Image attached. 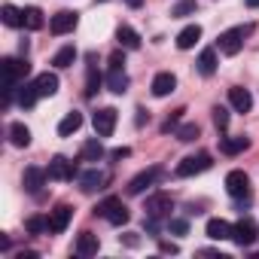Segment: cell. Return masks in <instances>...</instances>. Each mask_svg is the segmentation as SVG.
Returning <instances> with one entry per match:
<instances>
[{
  "instance_id": "2",
  "label": "cell",
  "mask_w": 259,
  "mask_h": 259,
  "mask_svg": "<svg viewBox=\"0 0 259 259\" xmlns=\"http://www.w3.org/2000/svg\"><path fill=\"white\" fill-rule=\"evenodd\" d=\"M95 213H98V217H104L110 226H125V223H128V217H132V213H128V207H125V201H122V198H116V195L104 198V201L95 207Z\"/></svg>"
},
{
  "instance_id": "7",
  "label": "cell",
  "mask_w": 259,
  "mask_h": 259,
  "mask_svg": "<svg viewBox=\"0 0 259 259\" xmlns=\"http://www.w3.org/2000/svg\"><path fill=\"white\" fill-rule=\"evenodd\" d=\"M116 119H119V113H116L113 107H101V110L92 116L95 135H98V138H110V135L116 132Z\"/></svg>"
},
{
  "instance_id": "5",
  "label": "cell",
  "mask_w": 259,
  "mask_h": 259,
  "mask_svg": "<svg viewBox=\"0 0 259 259\" xmlns=\"http://www.w3.org/2000/svg\"><path fill=\"white\" fill-rule=\"evenodd\" d=\"M213 165V159H210V153H195V156H186L180 165H177V177H195V174H201V171H207Z\"/></svg>"
},
{
  "instance_id": "20",
  "label": "cell",
  "mask_w": 259,
  "mask_h": 259,
  "mask_svg": "<svg viewBox=\"0 0 259 259\" xmlns=\"http://www.w3.org/2000/svg\"><path fill=\"white\" fill-rule=\"evenodd\" d=\"M79 128H82V113L73 110V113H67V116L58 122V135H61V138H70V135L79 132Z\"/></svg>"
},
{
  "instance_id": "30",
  "label": "cell",
  "mask_w": 259,
  "mask_h": 259,
  "mask_svg": "<svg viewBox=\"0 0 259 259\" xmlns=\"http://www.w3.org/2000/svg\"><path fill=\"white\" fill-rule=\"evenodd\" d=\"M198 135H201V128H198L195 122H186V125L177 128V141H183V144H192Z\"/></svg>"
},
{
  "instance_id": "21",
  "label": "cell",
  "mask_w": 259,
  "mask_h": 259,
  "mask_svg": "<svg viewBox=\"0 0 259 259\" xmlns=\"http://www.w3.org/2000/svg\"><path fill=\"white\" fill-rule=\"evenodd\" d=\"M198 40H201V28H198V25H186V28L177 34V49L186 52V49H192Z\"/></svg>"
},
{
  "instance_id": "4",
  "label": "cell",
  "mask_w": 259,
  "mask_h": 259,
  "mask_svg": "<svg viewBox=\"0 0 259 259\" xmlns=\"http://www.w3.org/2000/svg\"><path fill=\"white\" fill-rule=\"evenodd\" d=\"M171 210H174V198L168 192H153L147 198V217L165 223V220H171Z\"/></svg>"
},
{
  "instance_id": "42",
  "label": "cell",
  "mask_w": 259,
  "mask_h": 259,
  "mask_svg": "<svg viewBox=\"0 0 259 259\" xmlns=\"http://www.w3.org/2000/svg\"><path fill=\"white\" fill-rule=\"evenodd\" d=\"M125 4H128V7H141V4H144V0H125Z\"/></svg>"
},
{
  "instance_id": "24",
  "label": "cell",
  "mask_w": 259,
  "mask_h": 259,
  "mask_svg": "<svg viewBox=\"0 0 259 259\" xmlns=\"http://www.w3.org/2000/svg\"><path fill=\"white\" fill-rule=\"evenodd\" d=\"M98 247H101V241H98V235H92V232H82V235L76 238V253H79V256H95Z\"/></svg>"
},
{
  "instance_id": "35",
  "label": "cell",
  "mask_w": 259,
  "mask_h": 259,
  "mask_svg": "<svg viewBox=\"0 0 259 259\" xmlns=\"http://www.w3.org/2000/svg\"><path fill=\"white\" fill-rule=\"evenodd\" d=\"M192 13H195V0H183V4H177V7L171 10L174 19H183V16H192Z\"/></svg>"
},
{
  "instance_id": "38",
  "label": "cell",
  "mask_w": 259,
  "mask_h": 259,
  "mask_svg": "<svg viewBox=\"0 0 259 259\" xmlns=\"http://www.w3.org/2000/svg\"><path fill=\"white\" fill-rule=\"evenodd\" d=\"M128 153H132V150H128V147H119V150H113V159H125Z\"/></svg>"
},
{
  "instance_id": "34",
  "label": "cell",
  "mask_w": 259,
  "mask_h": 259,
  "mask_svg": "<svg viewBox=\"0 0 259 259\" xmlns=\"http://www.w3.org/2000/svg\"><path fill=\"white\" fill-rule=\"evenodd\" d=\"M98 82H101V73H98L95 64H89V82H85V95H89V98L98 92Z\"/></svg>"
},
{
  "instance_id": "33",
  "label": "cell",
  "mask_w": 259,
  "mask_h": 259,
  "mask_svg": "<svg viewBox=\"0 0 259 259\" xmlns=\"http://www.w3.org/2000/svg\"><path fill=\"white\" fill-rule=\"evenodd\" d=\"M210 113H213V125H217V128H220V132H226V128H229V110H226V107H220V104H217V107H213V110H210Z\"/></svg>"
},
{
  "instance_id": "43",
  "label": "cell",
  "mask_w": 259,
  "mask_h": 259,
  "mask_svg": "<svg viewBox=\"0 0 259 259\" xmlns=\"http://www.w3.org/2000/svg\"><path fill=\"white\" fill-rule=\"evenodd\" d=\"M244 4H247V7H253V10H256V7H259V0H244Z\"/></svg>"
},
{
  "instance_id": "16",
  "label": "cell",
  "mask_w": 259,
  "mask_h": 259,
  "mask_svg": "<svg viewBox=\"0 0 259 259\" xmlns=\"http://www.w3.org/2000/svg\"><path fill=\"white\" fill-rule=\"evenodd\" d=\"M229 104H232L238 113H250V107H253V95H250L247 89L235 85V89H229Z\"/></svg>"
},
{
  "instance_id": "39",
  "label": "cell",
  "mask_w": 259,
  "mask_h": 259,
  "mask_svg": "<svg viewBox=\"0 0 259 259\" xmlns=\"http://www.w3.org/2000/svg\"><path fill=\"white\" fill-rule=\"evenodd\" d=\"M159 247H162V253H177V244H168V241H162Z\"/></svg>"
},
{
  "instance_id": "12",
  "label": "cell",
  "mask_w": 259,
  "mask_h": 259,
  "mask_svg": "<svg viewBox=\"0 0 259 259\" xmlns=\"http://www.w3.org/2000/svg\"><path fill=\"white\" fill-rule=\"evenodd\" d=\"M150 89H153L156 98H168V95L177 89V76H174L171 70H162V73L153 76V85H150Z\"/></svg>"
},
{
  "instance_id": "14",
  "label": "cell",
  "mask_w": 259,
  "mask_h": 259,
  "mask_svg": "<svg viewBox=\"0 0 259 259\" xmlns=\"http://www.w3.org/2000/svg\"><path fill=\"white\" fill-rule=\"evenodd\" d=\"M104 183H107V174L104 171H98V168H92V171H85V174H79V189L82 192H98V189H104Z\"/></svg>"
},
{
  "instance_id": "31",
  "label": "cell",
  "mask_w": 259,
  "mask_h": 259,
  "mask_svg": "<svg viewBox=\"0 0 259 259\" xmlns=\"http://www.w3.org/2000/svg\"><path fill=\"white\" fill-rule=\"evenodd\" d=\"M25 28H28V31H40V28H43V13H40L37 7H28V10H25Z\"/></svg>"
},
{
  "instance_id": "29",
  "label": "cell",
  "mask_w": 259,
  "mask_h": 259,
  "mask_svg": "<svg viewBox=\"0 0 259 259\" xmlns=\"http://www.w3.org/2000/svg\"><path fill=\"white\" fill-rule=\"evenodd\" d=\"M73 61H76V49H73V46H64V49H58V52H55V58H52V64H55L58 70L70 67Z\"/></svg>"
},
{
  "instance_id": "37",
  "label": "cell",
  "mask_w": 259,
  "mask_h": 259,
  "mask_svg": "<svg viewBox=\"0 0 259 259\" xmlns=\"http://www.w3.org/2000/svg\"><path fill=\"white\" fill-rule=\"evenodd\" d=\"M180 113H183V110H177V113H174V116H171V119L162 125V132H171V128H177V122H180Z\"/></svg>"
},
{
  "instance_id": "3",
  "label": "cell",
  "mask_w": 259,
  "mask_h": 259,
  "mask_svg": "<svg viewBox=\"0 0 259 259\" xmlns=\"http://www.w3.org/2000/svg\"><path fill=\"white\" fill-rule=\"evenodd\" d=\"M162 174H165V171H162L159 165H153V168H147V171H141L138 177H132V180H128L125 192H128V195H144L150 186H156V183L162 180Z\"/></svg>"
},
{
  "instance_id": "9",
  "label": "cell",
  "mask_w": 259,
  "mask_h": 259,
  "mask_svg": "<svg viewBox=\"0 0 259 259\" xmlns=\"http://www.w3.org/2000/svg\"><path fill=\"white\" fill-rule=\"evenodd\" d=\"M76 22H79V16L73 13V10H61V13H55L52 16V22H49V31L52 34H70L73 28H76Z\"/></svg>"
},
{
  "instance_id": "26",
  "label": "cell",
  "mask_w": 259,
  "mask_h": 259,
  "mask_svg": "<svg viewBox=\"0 0 259 259\" xmlns=\"http://www.w3.org/2000/svg\"><path fill=\"white\" fill-rule=\"evenodd\" d=\"M0 16H4V25H10V28H22L25 25V10H19L13 4H7L4 10H0Z\"/></svg>"
},
{
  "instance_id": "1",
  "label": "cell",
  "mask_w": 259,
  "mask_h": 259,
  "mask_svg": "<svg viewBox=\"0 0 259 259\" xmlns=\"http://www.w3.org/2000/svg\"><path fill=\"white\" fill-rule=\"evenodd\" d=\"M250 34H253V25L229 28V31H223V34L217 37V49H220L223 55H238L241 46H244V37H250Z\"/></svg>"
},
{
  "instance_id": "22",
  "label": "cell",
  "mask_w": 259,
  "mask_h": 259,
  "mask_svg": "<svg viewBox=\"0 0 259 259\" xmlns=\"http://www.w3.org/2000/svg\"><path fill=\"white\" fill-rule=\"evenodd\" d=\"M250 147V138L247 135H238V138H223L220 141V150L226 153V156H238V153H244Z\"/></svg>"
},
{
  "instance_id": "23",
  "label": "cell",
  "mask_w": 259,
  "mask_h": 259,
  "mask_svg": "<svg viewBox=\"0 0 259 259\" xmlns=\"http://www.w3.org/2000/svg\"><path fill=\"white\" fill-rule=\"evenodd\" d=\"M10 144L13 147H28L31 144V128L25 122H13L10 125Z\"/></svg>"
},
{
  "instance_id": "41",
  "label": "cell",
  "mask_w": 259,
  "mask_h": 259,
  "mask_svg": "<svg viewBox=\"0 0 259 259\" xmlns=\"http://www.w3.org/2000/svg\"><path fill=\"white\" fill-rule=\"evenodd\" d=\"M19 259H37V253H34V250H22Z\"/></svg>"
},
{
  "instance_id": "10",
  "label": "cell",
  "mask_w": 259,
  "mask_h": 259,
  "mask_svg": "<svg viewBox=\"0 0 259 259\" xmlns=\"http://www.w3.org/2000/svg\"><path fill=\"white\" fill-rule=\"evenodd\" d=\"M46 171H49V180H73L76 177V165L64 156H55Z\"/></svg>"
},
{
  "instance_id": "13",
  "label": "cell",
  "mask_w": 259,
  "mask_h": 259,
  "mask_svg": "<svg viewBox=\"0 0 259 259\" xmlns=\"http://www.w3.org/2000/svg\"><path fill=\"white\" fill-rule=\"evenodd\" d=\"M70 217H73V207H70V204H58V207L52 210V217H49V232H52V235H61V232L70 226Z\"/></svg>"
},
{
  "instance_id": "36",
  "label": "cell",
  "mask_w": 259,
  "mask_h": 259,
  "mask_svg": "<svg viewBox=\"0 0 259 259\" xmlns=\"http://www.w3.org/2000/svg\"><path fill=\"white\" fill-rule=\"evenodd\" d=\"M168 229H171L174 235H186V232H189V223H186V220H168Z\"/></svg>"
},
{
  "instance_id": "18",
  "label": "cell",
  "mask_w": 259,
  "mask_h": 259,
  "mask_svg": "<svg viewBox=\"0 0 259 259\" xmlns=\"http://www.w3.org/2000/svg\"><path fill=\"white\" fill-rule=\"evenodd\" d=\"M34 85H37V95H40V98H52V95L58 92V76L46 70V73H40V76L34 79Z\"/></svg>"
},
{
  "instance_id": "25",
  "label": "cell",
  "mask_w": 259,
  "mask_h": 259,
  "mask_svg": "<svg viewBox=\"0 0 259 259\" xmlns=\"http://www.w3.org/2000/svg\"><path fill=\"white\" fill-rule=\"evenodd\" d=\"M195 64H198V73L201 76H213V70H217V49H204Z\"/></svg>"
},
{
  "instance_id": "32",
  "label": "cell",
  "mask_w": 259,
  "mask_h": 259,
  "mask_svg": "<svg viewBox=\"0 0 259 259\" xmlns=\"http://www.w3.org/2000/svg\"><path fill=\"white\" fill-rule=\"evenodd\" d=\"M25 229L31 232V235H40V232H49V217L43 220V217H31L28 223H25Z\"/></svg>"
},
{
  "instance_id": "19",
  "label": "cell",
  "mask_w": 259,
  "mask_h": 259,
  "mask_svg": "<svg viewBox=\"0 0 259 259\" xmlns=\"http://www.w3.org/2000/svg\"><path fill=\"white\" fill-rule=\"evenodd\" d=\"M204 232H207V238H213V241H226V238H232V226H229L226 220H220V217L207 220Z\"/></svg>"
},
{
  "instance_id": "28",
  "label": "cell",
  "mask_w": 259,
  "mask_h": 259,
  "mask_svg": "<svg viewBox=\"0 0 259 259\" xmlns=\"http://www.w3.org/2000/svg\"><path fill=\"white\" fill-rule=\"evenodd\" d=\"M85 162H98V159H104V144L98 141V138H92V141H85L82 144V153H79Z\"/></svg>"
},
{
  "instance_id": "27",
  "label": "cell",
  "mask_w": 259,
  "mask_h": 259,
  "mask_svg": "<svg viewBox=\"0 0 259 259\" xmlns=\"http://www.w3.org/2000/svg\"><path fill=\"white\" fill-rule=\"evenodd\" d=\"M37 98H40V95H37V85H34V82H22V85H19V107L31 110V107L37 104Z\"/></svg>"
},
{
  "instance_id": "17",
  "label": "cell",
  "mask_w": 259,
  "mask_h": 259,
  "mask_svg": "<svg viewBox=\"0 0 259 259\" xmlns=\"http://www.w3.org/2000/svg\"><path fill=\"white\" fill-rule=\"evenodd\" d=\"M116 40H119V46H122V49H128V52L141 49V34H138L135 28H128V25H122V28L116 31Z\"/></svg>"
},
{
  "instance_id": "11",
  "label": "cell",
  "mask_w": 259,
  "mask_h": 259,
  "mask_svg": "<svg viewBox=\"0 0 259 259\" xmlns=\"http://www.w3.org/2000/svg\"><path fill=\"white\" fill-rule=\"evenodd\" d=\"M46 180H49V171L46 168H37V165H31V168H25V189L31 192V195H40V189L46 186Z\"/></svg>"
},
{
  "instance_id": "15",
  "label": "cell",
  "mask_w": 259,
  "mask_h": 259,
  "mask_svg": "<svg viewBox=\"0 0 259 259\" xmlns=\"http://www.w3.org/2000/svg\"><path fill=\"white\" fill-rule=\"evenodd\" d=\"M107 89H110L113 95L128 92V73H125V67H113V64H110V73H107Z\"/></svg>"
},
{
  "instance_id": "8",
  "label": "cell",
  "mask_w": 259,
  "mask_h": 259,
  "mask_svg": "<svg viewBox=\"0 0 259 259\" xmlns=\"http://www.w3.org/2000/svg\"><path fill=\"white\" fill-rule=\"evenodd\" d=\"M226 192L232 198H250V177L244 171H229L226 174Z\"/></svg>"
},
{
  "instance_id": "40",
  "label": "cell",
  "mask_w": 259,
  "mask_h": 259,
  "mask_svg": "<svg viewBox=\"0 0 259 259\" xmlns=\"http://www.w3.org/2000/svg\"><path fill=\"white\" fill-rule=\"evenodd\" d=\"M125 244H128V247H138V238H135V232H128V235H125Z\"/></svg>"
},
{
  "instance_id": "6",
  "label": "cell",
  "mask_w": 259,
  "mask_h": 259,
  "mask_svg": "<svg viewBox=\"0 0 259 259\" xmlns=\"http://www.w3.org/2000/svg\"><path fill=\"white\" fill-rule=\"evenodd\" d=\"M256 238H259V229H256V223H253L250 217H241V220L232 226V241H235L238 247H253Z\"/></svg>"
}]
</instances>
